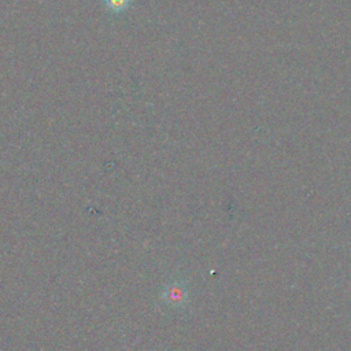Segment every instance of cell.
Returning <instances> with one entry per match:
<instances>
[{"label":"cell","mask_w":351,"mask_h":351,"mask_svg":"<svg viewBox=\"0 0 351 351\" xmlns=\"http://www.w3.org/2000/svg\"><path fill=\"white\" fill-rule=\"evenodd\" d=\"M101 3L110 14L121 15L130 8L133 0H101Z\"/></svg>","instance_id":"obj_1"},{"label":"cell","mask_w":351,"mask_h":351,"mask_svg":"<svg viewBox=\"0 0 351 351\" xmlns=\"http://www.w3.org/2000/svg\"><path fill=\"white\" fill-rule=\"evenodd\" d=\"M169 293V300L173 303H182L185 300V295H186V289L184 287H181V284H173L170 287V289L167 291Z\"/></svg>","instance_id":"obj_2"}]
</instances>
